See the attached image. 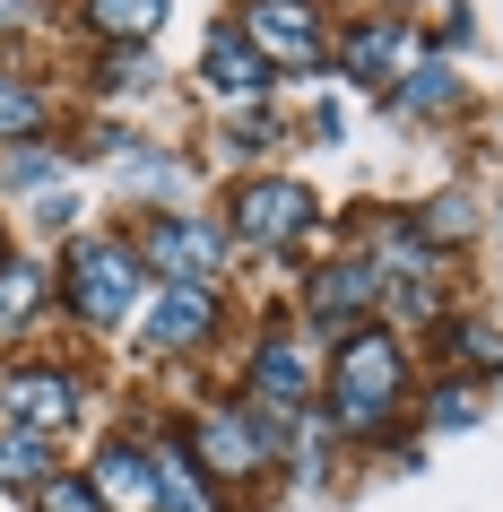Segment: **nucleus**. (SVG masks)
<instances>
[{"label":"nucleus","instance_id":"19","mask_svg":"<svg viewBox=\"0 0 503 512\" xmlns=\"http://www.w3.org/2000/svg\"><path fill=\"white\" fill-rule=\"evenodd\" d=\"M460 356H469V365H503V339L495 330H460Z\"/></svg>","mask_w":503,"mask_h":512},{"label":"nucleus","instance_id":"11","mask_svg":"<svg viewBox=\"0 0 503 512\" xmlns=\"http://www.w3.org/2000/svg\"><path fill=\"white\" fill-rule=\"evenodd\" d=\"M87 18H96L105 35H148L165 18V0H87Z\"/></svg>","mask_w":503,"mask_h":512},{"label":"nucleus","instance_id":"7","mask_svg":"<svg viewBox=\"0 0 503 512\" xmlns=\"http://www.w3.org/2000/svg\"><path fill=\"white\" fill-rule=\"evenodd\" d=\"M243 27H252V35H261V44H269V53H278V61H304V53H313V44H321V35H313V18H304V9H295V0H252V18H243Z\"/></svg>","mask_w":503,"mask_h":512},{"label":"nucleus","instance_id":"16","mask_svg":"<svg viewBox=\"0 0 503 512\" xmlns=\"http://www.w3.org/2000/svg\"><path fill=\"white\" fill-rule=\"evenodd\" d=\"M27 122H35V96H27V87H18V79H0V131L18 139V131H27Z\"/></svg>","mask_w":503,"mask_h":512},{"label":"nucleus","instance_id":"4","mask_svg":"<svg viewBox=\"0 0 503 512\" xmlns=\"http://www.w3.org/2000/svg\"><path fill=\"white\" fill-rule=\"evenodd\" d=\"M209 330V287L200 278H183V287H165L157 313H148V348H191Z\"/></svg>","mask_w":503,"mask_h":512},{"label":"nucleus","instance_id":"3","mask_svg":"<svg viewBox=\"0 0 503 512\" xmlns=\"http://www.w3.org/2000/svg\"><path fill=\"white\" fill-rule=\"evenodd\" d=\"M235 217H243V235L278 243V235H295V226L313 217V200H304L295 183H243V191H235Z\"/></svg>","mask_w":503,"mask_h":512},{"label":"nucleus","instance_id":"1","mask_svg":"<svg viewBox=\"0 0 503 512\" xmlns=\"http://www.w3.org/2000/svg\"><path fill=\"white\" fill-rule=\"evenodd\" d=\"M330 400H339V426H382L391 400H399V348L391 339H347Z\"/></svg>","mask_w":503,"mask_h":512},{"label":"nucleus","instance_id":"8","mask_svg":"<svg viewBox=\"0 0 503 512\" xmlns=\"http://www.w3.org/2000/svg\"><path fill=\"white\" fill-rule=\"evenodd\" d=\"M209 87L217 96H252L261 87V61H252L243 35H209Z\"/></svg>","mask_w":503,"mask_h":512},{"label":"nucleus","instance_id":"15","mask_svg":"<svg viewBox=\"0 0 503 512\" xmlns=\"http://www.w3.org/2000/svg\"><path fill=\"white\" fill-rule=\"evenodd\" d=\"M27 313H35V270L0 278V330H9V322H27Z\"/></svg>","mask_w":503,"mask_h":512},{"label":"nucleus","instance_id":"13","mask_svg":"<svg viewBox=\"0 0 503 512\" xmlns=\"http://www.w3.org/2000/svg\"><path fill=\"white\" fill-rule=\"evenodd\" d=\"M0 478L18 486V478H53V460H44V434H27V443H0Z\"/></svg>","mask_w":503,"mask_h":512},{"label":"nucleus","instance_id":"17","mask_svg":"<svg viewBox=\"0 0 503 512\" xmlns=\"http://www.w3.org/2000/svg\"><path fill=\"white\" fill-rule=\"evenodd\" d=\"M408 105H451V79L443 70H408Z\"/></svg>","mask_w":503,"mask_h":512},{"label":"nucleus","instance_id":"6","mask_svg":"<svg viewBox=\"0 0 503 512\" xmlns=\"http://www.w3.org/2000/svg\"><path fill=\"white\" fill-rule=\"evenodd\" d=\"M148 252H157L165 270H217V261H226V235H217V226H191V217H165L157 235H148Z\"/></svg>","mask_w":503,"mask_h":512},{"label":"nucleus","instance_id":"20","mask_svg":"<svg viewBox=\"0 0 503 512\" xmlns=\"http://www.w3.org/2000/svg\"><path fill=\"white\" fill-rule=\"evenodd\" d=\"M9 27H27V0H0V35Z\"/></svg>","mask_w":503,"mask_h":512},{"label":"nucleus","instance_id":"2","mask_svg":"<svg viewBox=\"0 0 503 512\" xmlns=\"http://www.w3.org/2000/svg\"><path fill=\"white\" fill-rule=\"evenodd\" d=\"M131 287H139V261L122 243H79L70 252V304H79L87 322H122Z\"/></svg>","mask_w":503,"mask_h":512},{"label":"nucleus","instance_id":"14","mask_svg":"<svg viewBox=\"0 0 503 512\" xmlns=\"http://www.w3.org/2000/svg\"><path fill=\"white\" fill-rule=\"evenodd\" d=\"M44 512H105L87 478H44Z\"/></svg>","mask_w":503,"mask_h":512},{"label":"nucleus","instance_id":"10","mask_svg":"<svg viewBox=\"0 0 503 512\" xmlns=\"http://www.w3.org/2000/svg\"><path fill=\"white\" fill-rule=\"evenodd\" d=\"M373 287H382L373 270H330L313 287V313H356V304H373Z\"/></svg>","mask_w":503,"mask_h":512},{"label":"nucleus","instance_id":"5","mask_svg":"<svg viewBox=\"0 0 503 512\" xmlns=\"http://www.w3.org/2000/svg\"><path fill=\"white\" fill-rule=\"evenodd\" d=\"M9 408H18L35 434H61L70 408H79V391H70V374H9Z\"/></svg>","mask_w":503,"mask_h":512},{"label":"nucleus","instance_id":"12","mask_svg":"<svg viewBox=\"0 0 503 512\" xmlns=\"http://www.w3.org/2000/svg\"><path fill=\"white\" fill-rule=\"evenodd\" d=\"M399 53H408V35H399V27H356V44H347L356 70H391Z\"/></svg>","mask_w":503,"mask_h":512},{"label":"nucleus","instance_id":"18","mask_svg":"<svg viewBox=\"0 0 503 512\" xmlns=\"http://www.w3.org/2000/svg\"><path fill=\"white\" fill-rule=\"evenodd\" d=\"M53 174H61V165L44 157V148H27V157H9V183H53Z\"/></svg>","mask_w":503,"mask_h":512},{"label":"nucleus","instance_id":"9","mask_svg":"<svg viewBox=\"0 0 503 512\" xmlns=\"http://www.w3.org/2000/svg\"><path fill=\"white\" fill-rule=\"evenodd\" d=\"M200 452H209V469H252L261 460V434L243 426V417H209L200 426Z\"/></svg>","mask_w":503,"mask_h":512}]
</instances>
